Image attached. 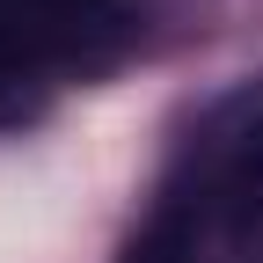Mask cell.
Listing matches in <instances>:
<instances>
[{
    "label": "cell",
    "mask_w": 263,
    "mask_h": 263,
    "mask_svg": "<svg viewBox=\"0 0 263 263\" xmlns=\"http://www.w3.org/2000/svg\"><path fill=\"white\" fill-rule=\"evenodd\" d=\"M212 205H219L227 241H263V124H249L234 139V154L219 161Z\"/></svg>",
    "instance_id": "6da1fadb"
},
{
    "label": "cell",
    "mask_w": 263,
    "mask_h": 263,
    "mask_svg": "<svg viewBox=\"0 0 263 263\" xmlns=\"http://www.w3.org/2000/svg\"><path fill=\"white\" fill-rule=\"evenodd\" d=\"M124 263H190V234H183V219L168 212L154 234H139V249H132Z\"/></svg>",
    "instance_id": "7a4b0ae2"
}]
</instances>
